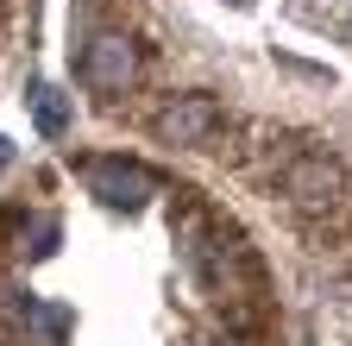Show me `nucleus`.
Returning a JSON list of instances; mask_svg holds the SVG:
<instances>
[{
    "instance_id": "3",
    "label": "nucleus",
    "mask_w": 352,
    "mask_h": 346,
    "mask_svg": "<svg viewBox=\"0 0 352 346\" xmlns=\"http://www.w3.org/2000/svg\"><path fill=\"white\" fill-rule=\"evenodd\" d=\"M82 183L95 189V195H107V202H120V208L145 202V189H151L145 170H139V164H120V158H95V164H82Z\"/></svg>"
},
{
    "instance_id": "1",
    "label": "nucleus",
    "mask_w": 352,
    "mask_h": 346,
    "mask_svg": "<svg viewBox=\"0 0 352 346\" xmlns=\"http://www.w3.org/2000/svg\"><path fill=\"white\" fill-rule=\"evenodd\" d=\"M82 76H88V89H101V95H120L126 82L139 76V51H132L120 32H101L95 45H88V57H82Z\"/></svg>"
},
{
    "instance_id": "4",
    "label": "nucleus",
    "mask_w": 352,
    "mask_h": 346,
    "mask_svg": "<svg viewBox=\"0 0 352 346\" xmlns=\"http://www.w3.org/2000/svg\"><path fill=\"white\" fill-rule=\"evenodd\" d=\"M283 189L302 195V202H327V195L340 189V164L321 158V151H308V158H296V164L283 170Z\"/></svg>"
},
{
    "instance_id": "2",
    "label": "nucleus",
    "mask_w": 352,
    "mask_h": 346,
    "mask_svg": "<svg viewBox=\"0 0 352 346\" xmlns=\"http://www.w3.org/2000/svg\"><path fill=\"white\" fill-rule=\"evenodd\" d=\"M214 126H220V107L201 101V95H189V101H170V107L157 113V139H164V145H201Z\"/></svg>"
},
{
    "instance_id": "6",
    "label": "nucleus",
    "mask_w": 352,
    "mask_h": 346,
    "mask_svg": "<svg viewBox=\"0 0 352 346\" xmlns=\"http://www.w3.org/2000/svg\"><path fill=\"white\" fill-rule=\"evenodd\" d=\"M25 327H32L38 340H63V334H69V315L51 309V302H25Z\"/></svg>"
},
{
    "instance_id": "7",
    "label": "nucleus",
    "mask_w": 352,
    "mask_h": 346,
    "mask_svg": "<svg viewBox=\"0 0 352 346\" xmlns=\"http://www.w3.org/2000/svg\"><path fill=\"white\" fill-rule=\"evenodd\" d=\"M7 158H13V145H7V139H0V170H7Z\"/></svg>"
},
{
    "instance_id": "5",
    "label": "nucleus",
    "mask_w": 352,
    "mask_h": 346,
    "mask_svg": "<svg viewBox=\"0 0 352 346\" xmlns=\"http://www.w3.org/2000/svg\"><path fill=\"white\" fill-rule=\"evenodd\" d=\"M32 113H38V133H63V126H69V101H63V89H38L32 95Z\"/></svg>"
}]
</instances>
